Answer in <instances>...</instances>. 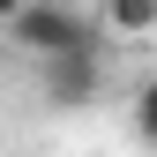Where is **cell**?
I'll use <instances>...</instances> for the list:
<instances>
[{
	"mask_svg": "<svg viewBox=\"0 0 157 157\" xmlns=\"http://www.w3.org/2000/svg\"><path fill=\"white\" fill-rule=\"evenodd\" d=\"M0 30H8V45L30 52V60H52V52H67V45H97V37H105L82 8H67V0H30V8H15Z\"/></svg>",
	"mask_w": 157,
	"mask_h": 157,
	"instance_id": "1",
	"label": "cell"
},
{
	"mask_svg": "<svg viewBox=\"0 0 157 157\" xmlns=\"http://www.w3.org/2000/svg\"><path fill=\"white\" fill-rule=\"evenodd\" d=\"M45 67V97L60 112H82L105 97V37L97 45H67V52H52V60H37Z\"/></svg>",
	"mask_w": 157,
	"mask_h": 157,
	"instance_id": "2",
	"label": "cell"
},
{
	"mask_svg": "<svg viewBox=\"0 0 157 157\" xmlns=\"http://www.w3.org/2000/svg\"><path fill=\"white\" fill-rule=\"evenodd\" d=\"M105 30L112 37H150L157 30V0H105Z\"/></svg>",
	"mask_w": 157,
	"mask_h": 157,
	"instance_id": "3",
	"label": "cell"
},
{
	"mask_svg": "<svg viewBox=\"0 0 157 157\" xmlns=\"http://www.w3.org/2000/svg\"><path fill=\"white\" fill-rule=\"evenodd\" d=\"M127 112H135V135H142V142L157 150V75H150L142 90H135V105H127Z\"/></svg>",
	"mask_w": 157,
	"mask_h": 157,
	"instance_id": "4",
	"label": "cell"
},
{
	"mask_svg": "<svg viewBox=\"0 0 157 157\" xmlns=\"http://www.w3.org/2000/svg\"><path fill=\"white\" fill-rule=\"evenodd\" d=\"M15 8H30V0H0V23H8V15H15Z\"/></svg>",
	"mask_w": 157,
	"mask_h": 157,
	"instance_id": "5",
	"label": "cell"
}]
</instances>
